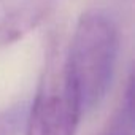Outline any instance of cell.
Segmentation results:
<instances>
[{
	"label": "cell",
	"mask_w": 135,
	"mask_h": 135,
	"mask_svg": "<svg viewBox=\"0 0 135 135\" xmlns=\"http://www.w3.org/2000/svg\"><path fill=\"white\" fill-rule=\"evenodd\" d=\"M119 52V29L114 16L102 8L84 11L65 48V65L78 94L83 114L107 97Z\"/></svg>",
	"instance_id": "cell-1"
},
{
	"label": "cell",
	"mask_w": 135,
	"mask_h": 135,
	"mask_svg": "<svg viewBox=\"0 0 135 135\" xmlns=\"http://www.w3.org/2000/svg\"><path fill=\"white\" fill-rule=\"evenodd\" d=\"M83 110L57 37L46 46L37 92L26 113V135H76Z\"/></svg>",
	"instance_id": "cell-2"
},
{
	"label": "cell",
	"mask_w": 135,
	"mask_h": 135,
	"mask_svg": "<svg viewBox=\"0 0 135 135\" xmlns=\"http://www.w3.org/2000/svg\"><path fill=\"white\" fill-rule=\"evenodd\" d=\"M57 0H0V51L35 30Z\"/></svg>",
	"instance_id": "cell-3"
},
{
	"label": "cell",
	"mask_w": 135,
	"mask_h": 135,
	"mask_svg": "<svg viewBox=\"0 0 135 135\" xmlns=\"http://www.w3.org/2000/svg\"><path fill=\"white\" fill-rule=\"evenodd\" d=\"M27 105H15L0 111V135H16L24 126Z\"/></svg>",
	"instance_id": "cell-4"
}]
</instances>
